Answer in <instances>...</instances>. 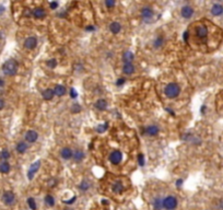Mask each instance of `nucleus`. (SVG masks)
<instances>
[{"mask_svg": "<svg viewBox=\"0 0 223 210\" xmlns=\"http://www.w3.org/2000/svg\"><path fill=\"white\" fill-rule=\"evenodd\" d=\"M187 33L188 36L193 37L195 44L202 46L201 49L203 51H214L220 45L223 37L222 30L207 20L193 23Z\"/></svg>", "mask_w": 223, "mask_h": 210, "instance_id": "1", "label": "nucleus"}, {"mask_svg": "<svg viewBox=\"0 0 223 210\" xmlns=\"http://www.w3.org/2000/svg\"><path fill=\"white\" fill-rule=\"evenodd\" d=\"M2 71H4V75L7 76H14L17 71H18V64L15 60H8L2 66Z\"/></svg>", "mask_w": 223, "mask_h": 210, "instance_id": "2", "label": "nucleus"}, {"mask_svg": "<svg viewBox=\"0 0 223 210\" xmlns=\"http://www.w3.org/2000/svg\"><path fill=\"white\" fill-rule=\"evenodd\" d=\"M180 93V88L178 84L176 83H169L166 85L165 88V94L167 98H175L176 96H178Z\"/></svg>", "mask_w": 223, "mask_h": 210, "instance_id": "3", "label": "nucleus"}, {"mask_svg": "<svg viewBox=\"0 0 223 210\" xmlns=\"http://www.w3.org/2000/svg\"><path fill=\"white\" fill-rule=\"evenodd\" d=\"M177 207V199L174 196H167L163 199V208L166 210H174Z\"/></svg>", "mask_w": 223, "mask_h": 210, "instance_id": "4", "label": "nucleus"}, {"mask_svg": "<svg viewBox=\"0 0 223 210\" xmlns=\"http://www.w3.org/2000/svg\"><path fill=\"white\" fill-rule=\"evenodd\" d=\"M122 152L120 151H118V150H115V151H113V152L111 153V156H109V161H111L112 164H115V165H117L118 163H120V161H122Z\"/></svg>", "mask_w": 223, "mask_h": 210, "instance_id": "5", "label": "nucleus"}, {"mask_svg": "<svg viewBox=\"0 0 223 210\" xmlns=\"http://www.w3.org/2000/svg\"><path fill=\"white\" fill-rule=\"evenodd\" d=\"M15 200V196L12 192H4L2 195V201L6 205H12Z\"/></svg>", "mask_w": 223, "mask_h": 210, "instance_id": "6", "label": "nucleus"}, {"mask_svg": "<svg viewBox=\"0 0 223 210\" xmlns=\"http://www.w3.org/2000/svg\"><path fill=\"white\" fill-rule=\"evenodd\" d=\"M180 14L182 17L185 19H189L191 18V15L194 14V9L189 6H185V7L182 8V11H180Z\"/></svg>", "mask_w": 223, "mask_h": 210, "instance_id": "7", "label": "nucleus"}, {"mask_svg": "<svg viewBox=\"0 0 223 210\" xmlns=\"http://www.w3.org/2000/svg\"><path fill=\"white\" fill-rule=\"evenodd\" d=\"M36 45H37V40H36V37H29V38H26L25 42H24V46H25L28 49H34V48L36 47Z\"/></svg>", "mask_w": 223, "mask_h": 210, "instance_id": "8", "label": "nucleus"}, {"mask_svg": "<svg viewBox=\"0 0 223 210\" xmlns=\"http://www.w3.org/2000/svg\"><path fill=\"white\" fill-rule=\"evenodd\" d=\"M32 14L35 19H43L46 17V12H45L43 8H35L32 11Z\"/></svg>", "mask_w": 223, "mask_h": 210, "instance_id": "9", "label": "nucleus"}, {"mask_svg": "<svg viewBox=\"0 0 223 210\" xmlns=\"http://www.w3.org/2000/svg\"><path fill=\"white\" fill-rule=\"evenodd\" d=\"M37 137H38V135L34 130H29L25 134V140L29 142H35L37 140Z\"/></svg>", "mask_w": 223, "mask_h": 210, "instance_id": "10", "label": "nucleus"}, {"mask_svg": "<svg viewBox=\"0 0 223 210\" xmlns=\"http://www.w3.org/2000/svg\"><path fill=\"white\" fill-rule=\"evenodd\" d=\"M211 13L216 17H219L223 13V6L220 4H213L212 8H211Z\"/></svg>", "mask_w": 223, "mask_h": 210, "instance_id": "11", "label": "nucleus"}, {"mask_svg": "<svg viewBox=\"0 0 223 210\" xmlns=\"http://www.w3.org/2000/svg\"><path fill=\"white\" fill-rule=\"evenodd\" d=\"M141 15H142V18H143L144 20L151 19L152 17H153V10H152L151 8H149V7L143 8V9L141 10Z\"/></svg>", "mask_w": 223, "mask_h": 210, "instance_id": "12", "label": "nucleus"}, {"mask_svg": "<svg viewBox=\"0 0 223 210\" xmlns=\"http://www.w3.org/2000/svg\"><path fill=\"white\" fill-rule=\"evenodd\" d=\"M40 167H41V161H36L34 164H32V165H31V169L29 170V173H28L30 180H32V178H33V174L35 173L36 171L40 169Z\"/></svg>", "mask_w": 223, "mask_h": 210, "instance_id": "13", "label": "nucleus"}, {"mask_svg": "<svg viewBox=\"0 0 223 210\" xmlns=\"http://www.w3.org/2000/svg\"><path fill=\"white\" fill-rule=\"evenodd\" d=\"M122 71H124V73H126V75H131V73L135 72V67H133V65L131 62H126L124 65V67H122Z\"/></svg>", "mask_w": 223, "mask_h": 210, "instance_id": "14", "label": "nucleus"}, {"mask_svg": "<svg viewBox=\"0 0 223 210\" xmlns=\"http://www.w3.org/2000/svg\"><path fill=\"white\" fill-rule=\"evenodd\" d=\"M72 156H73V153H72V150L70 148H64L61 150V156L65 160L71 159Z\"/></svg>", "mask_w": 223, "mask_h": 210, "instance_id": "15", "label": "nucleus"}, {"mask_svg": "<svg viewBox=\"0 0 223 210\" xmlns=\"http://www.w3.org/2000/svg\"><path fill=\"white\" fill-rule=\"evenodd\" d=\"M95 107L97 109H100V111H105L106 107H107V102L105 101V100H103V98H100L95 103Z\"/></svg>", "mask_w": 223, "mask_h": 210, "instance_id": "16", "label": "nucleus"}, {"mask_svg": "<svg viewBox=\"0 0 223 210\" xmlns=\"http://www.w3.org/2000/svg\"><path fill=\"white\" fill-rule=\"evenodd\" d=\"M66 92H67V90H66V88L64 87V85H56V87H55L54 93L57 95V96H62V95H65Z\"/></svg>", "mask_w": 223, "mask_h": 210, "instance_id": "17", "label": "nucleus"}, {"mask_svg": "<svg viewBox=\"0 0 223 210\" xmlns=\"http://www.w3.org/2000/svg\"><path fill=\"white\" fill-rule=\"evenodd\" d=\"M54 90H51V89H46V90L43 91V93H42V95H43L44 100H51V98H54Z\"/></svg>", "mask_w": 223, "mask_h": 210, "instance_id": "18", "label": "nucleus"}, {"mask_svg": "<svg viewBox=\"0 0 223 210\" xmlns=\"http://www.w3.org/2000/svg\"><path fill=\"white\" fill-rule=\"evenodd\" d=\"M120 29H122V26H120V24H119L118 22H113L111 25H109V30H111V32L114 33V34L119 33Z\"/></svg>", "mask_w": 223, "mask_h": 210, "instance_id": "19", "label": "nucleus"}, {"mask_svg": "<svg viewBox=\"0 0 223 210\" xmlns=\"http://www.w3.org/2000/svg\"><path fill=\"white\" fill-rule=\"evenodd\" d=\"M146 131H147V134L150 135V136H155V135H158L159 133V127L152 125V126L148 127L147 129H146Z\"/></svg>", "mask_w": 223, "mask_h": 210, "instance_id": "20", "label": "nucleus"}, {"mask_svg": "<svg viewBox=\"0 0 223 210\" xmlns=\"http://www.w3.org/2000/svg\"><path fill=\"white\" fill-rule=\"evenodd\" d=\"M122 190H124V185L122 183H119V182L114 183V185H113V192L116 193V194H120V193H122Z\"/></svg>", "mask_w": 223, "mask_h": 210, "instance_id": "21", "label": "nucleus"}, {"mask_svg": "<svg viewBox=\"0 0 223 210\" xmlns=\"http://www.w3.org/2000/svg\"><path fill=\"white\" fill-rule=\"evenodd\" d=\"M153 208H154V210H162L163 208V199H161V198H155L154 200H153Z\"/></svg>", "mask_w": 223, "mask_h": 210, "instance_id": "22", "label": "nucleus"}, {"mask_svg": "<svg viewBox=\"0 0 223 210\" xmlns=\"http://www.w3.org/2000/svg\"><path fill=\"white\" fill-rule=\"evenodd\" d=\"M9 171H10V164H9L7 161H4V162H2L0 164V172H1V173L7 174L9 173Z\"/></svg>", "mask_w": 223, "mask_h": 210, "instance_id": "23", "label": "nucleus"}, {"mask_svg": "<svg viewBox=\"0 0 223 210\" xmlns=\"http://www.w3.org/2000/svg\"><path fill=\"white\" fill-rule=\"evenodd\" d=\"M26 149H28V145L25 142H19L17 145V151L19 153H24L26 151Z\"/></svg>", "mask_w": 223, "mask_h": 210, "instance_id": "24", "label": "nucleus"}, {"mask_svg": "<svg viewBox=\"0 0 223 210\" xmlns=\"http://www.w3.org/2000/svg\"><path fill=\"white\" fill-rule=\"evenodd\" d=\"M73 158H75V160H76L77 162H80L84 158V153H83L82 150H77L76 152H75V154H73Z\"/></svg>", "mask_w": 223, "mask_h": 210, "instance_id": "25", "label": "nucleus"}, {"mask_svg": "<svg viewBox=\"0 0 223 210\" xmlns=\"http://www.w3.org/2000/svg\"><path fill=\"white\" fill-rule=\"evenodd\" d=\"M45 201H46V203L49 207H53L55 205V199L51 195H46V197H45Z\"/></svg>", "mask_w": 223, "mask_h": 210, "instance_id": "26", "label": "nucleus"}, {"mask_svg": "<svg viewBox=\"0 0 223 210\" xmlns=\"http://www.w3.org/2000/svg\"><path fill=\"white\" fill-rule=\"evenodd\" d=\"M132 59H133V55L131 54V53L127 51V53L124 54V62H125V64H126V62H131Z\"/></svg>", "mask_w": 223, "mask_h": 210, "instance_id": "27", "label": "nucleus"}, {"mask_svg": "<svg viewBox=\"0 0 223 210\" xmlns=\"http://www.w3.org/2000/svg\"><path fill=\"white\" fill-rule=\"evenodd\" d=\"M218 107H219V111L223 109V92H221L219 95H218Z\"/></svg>", "mask_w": 223, "mask_h": 210, "instance_id": "28", "label": "nucleus"}, {"mask_svg": "<svg viewBox=\"0 0 223 210\" xmlns=\"http://www.w3.org/2000/svg\"><path fill=\"white\" fill-rule=\"evenodd\" d=\"M163 43H164V41H163V38L161 36H159V37H156L155 38V41H154V43H153V45H154V47H160V46H162L163 45Z\"/></svg>", "mask_w": 223, "mask_h": 210, "instance_id": "29", "label": "nucleus"}, {"mask_svg": "<svg viewBox=\"0 0 223 210\" xmlns=\"http://www.w3.org/2000/svg\"><path fill=\"white\" fill-rule=\"evenodd\" d=\"M0 158L4 159V160H8L9 158H10V153H9V151H8V150H2L1 153H0Z\"/></svg>", "mask_w": 223, "mask_h": 210, "instance_id": "30", "label": "nucleus"}, {"mask_svg": "<svg viewBox=\"0 0 223 210\" xmlns=\"http://www.w3.org/2000/svg\"><path fill=\"white\" fill-rule=\"evenodd\" d=\"M28 203H29V207L31 208V209L36 210V203L33 198H29V199H28Z\"/></svg>", "mask_w": 223, "mask_h": 210, "instance_id": "31", "label": "nucleus"}, {"mask_svg": "<svg viewBox=\"0 0 223 210\" xmlns=\"http://www.w3.org/2000/svg\"><path fill=\"white\" fill-rule=\"evenodd\" d=\"M47 65H48V67H51V68H55L56 65H57V62H56V59H51V60L48 62Z\"/></svg>", "mask_w": 223, "mask_h": 210, "instance_id": "32", "label": "nucleus"}, {"mask_svg": "<svg viewBox=\"0 0 223 210\" xmlns=\"http://www.w3.org/2000/svg\"><path fill=\"white\" fill-rule=\"evenodd\" d=\"M138 161H139V165H140V167H143L144 159H143V156H142V154H139V156H138Z\"/></svg>", "mask_w": 223, "mask_h": 210, "instance_id": "33", "label": "nucleus"}, {"mask_svg": "<svg viewBox=\"0 0 223 210\" xmlns=\"http://www.w3.org/2000/svg\"><path fill=\"white\" fill-rule=\"evenodd\" d=\"M88 188H89V184L85 183V182H83L82 184L80 185V189H81V190H86Z\"/></svg>", "mask_w": 223, "mask_h": 210, "instance_id": "34", "label": "nucleus"}, {"mask_svg": "<svg viewBox=\"0 0 223 210\" xmlns=\"http://www.w3.org/2000/svg\"><path fill=\"white\" fill-rule=\"evenodd\" d=\"M58 2H56V1H53V2H49V7H51V9H53V10H55V9H57L58 8Z\"/></svg>", "mask_w": 223, "mask_h": 210, "instance_id": "35", "label": "nucleus"}, {"mask_svg": "<svg viewBox=\"0 0 223 210\" xmlns=\"http://www.w3.org/2000/svg\"><path fill=\"white\" fill-rule=\"evenodd\" d=\"M105 4L107 6V8H112L113 6H115V1H111V0H107V1H105Z\"/></svg>", "mask_w": 223, "mask_h": 210, "instance_id": "36", "label": "nucleus"}, {"mask_svg": "<svg viewBox=\"0 0 223 210\" xmlns=\"http://www.w3.org/2000/svg\"><path fill=\"white\" fill-rule=\"evenodd\" d=\"M70 95H71V98H77V92L75 91V89H70Z\"/></svg>", "mask_w": 223, "mask_h": 210, "instance_id": "37", "label": "nucleus"}, {"mask_svg": "<svg viewBox=\"0 0 223 210\" xmlns=\"http://www.w3.org/2000/svg\"><path fill=\"white\" fill-rule=\"evenodd\" d=\"M76 199H77V197H76V196H73L71 199L67 200V201H65V203H68V205H71V203H75V200H76Z\"/></svg>", "mask_w": 223, "mask_h": 210, "instance_id": "38", "label": "nucleus"}, {"mask_svg": "<svg viewBox=\"0 0 223 210\" xmlns=\"http://www.w3.org/2000/svg\"><path fill=\"white\" fill-rule=\"evenodd\" d=\"M72 111H73V112H80L81 109H80V106L78 104H75V105H73V109H72Z\"/></svg>", "mask_w": 223, "mask_h": 210, "instance_id": "39", "label": "nucleus"}, {"mask_svg": "<svg viewBox=\"0 0 223 210\" xmlns=\"http://www.w3.org/2000/svg\"><path fill=\"white\" fill-rule=\"evenodd\" d=\"M125 83V79L124 78H120V79H118L117 80V82H116V84L117 85H122V84H124Z\"/></svg>", "mask_w": 223, "mask_h": 210, "instance_id": "40", "label": "nucleus"}, {"mask_svg": "<svg viewBox=\"0 0 223 210\" xmlns=\"http://www.w3.org/2000/svg\"><path fill=\"white\" fill-rule=\"evenodd\" d=\"M106 128H107V124H105V126H104V127H103V126H100V127H98V129H97V130H98V133H103V131H104L105 129H106Z\"/></svg>", "mask_w": 223, "mask_h": 210, "instance_id": "41", "label": "nucleus"}, {"mask_svg": "<svg viewBox=\"0 0 223 210\" xmlns=\"http://www.w3.org/2000/svg\"><path fill=\"white\" fill-rule=\"evenodd\" d=\"M183 184V180H178V181L176 182V186L177 187H180V185Z\"/></svg>", "mask_w": 223, "mask_h": 210, "instance_id": "42", "label": "nucleus"}, {"mask_svg": "<svg viewBox=\"0 0 223 210\" xmlns=\"http://www.w3.org/2000/svg\"><path fill=\"white\" fill-rule=\"evenodd\" d=\"M4 102L0 98V109H4Z\"/></svg>", "mask_w": 223, "mask_h": 210, "instance_id": "43", "label": "nucleus"}, {"mask_svg": "<svg viewBox=\"0 0 223 210\" xmlns=\"http://www.w3.org/2000/svg\"><path fill=\"white\" fill-rule=\"evenodd\" d=\"M86 30H88V31H93L94 28L93 26H89V28H86Z\"/></svg>", "mask_w": 223, "mask_h": 210, "instance_id": "44", "label": "nucleus"}, {"mask_svg": "<svg viewBox=\"0 0 223 210\" xmlns=\"http://www.w3.org/2000/svg\"><path fill=\"white\" fill-rule=\"evenodd\" d=\"M4 85V81H2V79H0V88Z\"/></svg>", "mask_w": 223, "mask_h": 210, "instance_id": "45", "label": "nucleus"}, {"mask_svg": "<svg viewBox=\"0 0 223 210\" xmlns=\"http://www.w3.org/2000/svg\"><path fill=\"white\" fill-rule=\"evenodd\" d=\"M205 111H206V106H202V107H201V113H205Z\"/></svg>", "mask_w": 223, "mask_h": 210, "instance_id": "46", "label": "nucleus"}, {"mask_svg": "<svg viewBox=\"0 0 223 210\" xmlns=\"http://www.w3.org/2000/svg\"><path fill=\"white\" fill-rule=\"evenodd\" d=\"M220 208H221V209L223 210V200L221 201V203H220Z\"/></svg>", "mask_w": 223, "mask_h": 210, "instance_id": "47", "label": "nucleus"}, {"mask_svg": "<svg viewBox=\"0 0 223 210\" xmlns=\"http://www.w3.org/2000/svg\"><path fill=\"white\" fill-rule=\"evenodd\" d=\"M102 203H107V200H102Z\"/></svg>", "mask_w": 223, "mask_h": 210, "instance_id": "48", "label": "nucleus"}, {"mask_svg": "<svg viewBox=\"0 0 223 210\" xmlns=\"http://www.w3.org/2000/svg\"><path fill=\"white\" fill-rule=\"evenodd\" d=\"M67 210H71V209H67Z\"/></svg>", "mask_w": 223, "mask_h": 210, "instance_id": "49", "label": "nucleus"}]
</instances>
